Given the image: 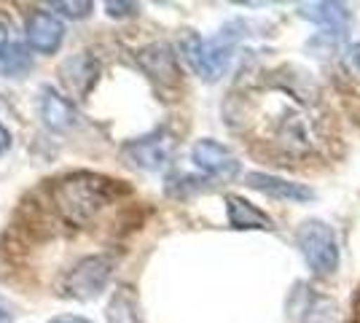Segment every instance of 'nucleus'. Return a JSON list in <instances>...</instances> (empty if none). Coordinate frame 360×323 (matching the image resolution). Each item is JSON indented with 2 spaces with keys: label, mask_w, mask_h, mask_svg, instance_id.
<instances>
[{
  "label": "nucleus",
  "mask_w": 360,
  "mask_h": 323,
  "mask_svg": "<svg viewBox=\"0 0 360 323\" xmlns=\"http://www.w3.org/2000/svg\"><path fill=\"white\" fill-rule=\"evenodd\" d=\"M113 197H116V181L97 172L65 175L51 189V200L60 215L73 227H86Z\"/></svg>",
  "instance_id": "f257e3e1"
},
{
  "label": "nucleus",
  "mask_w": 360,
  "mask_h": 323,
  "mask_svg": "<svg viewBox=\"0 0 360 323\" xmlns=\"http://www.w3.org/2000/svg\"><path fill=\"white\" fill-rule=\"evenodd\" d=\"M237 41H240V32H237V22H234L212 38H202L196 32H188L180 41V51H183V57L191 65L196 76L207 81V84H215L234 60Z\"/></svg>",
  "instance_id": "f03ea898"
},
{
  "label": "nucleus",
  "mask_w": 360,
  "mask_h": 323,
  "mask_svg": "<svg viewBox=\"0 0 360 323\" xmlns=\"http://www.w3.org/2000/svg\"><path fill=\"white\" fill-rule=\"evenodd\" d=\"M296 246H299L304 262L309 267V272L317 277H328L339 267V243H336V232L330 229V224L320 218L304 221L296 232Z\"/></svg>",
  "instance_id": "7ed1b4c3"
},
{
  "label": "nucleus",
  "mask_w": 360,
  "mask_h": 323,
  "mask_svg": "<svg viewBox=\"0 0 360 323\" xmlns=\"http://www.w3.org/2000/svg\"><path fill=\"white\" fill-rule=\"evenodd\" d=\"M110 272H113V262L108 256H86L70 270V275L65 277V293L78 299V302L94 299L105 291Z\"/></svg>",
  "instance_id": "20e7f679"
},
{
  "label": "nucleus",
  "mask_w": 360,
  "mask_h": 323,
  "mask_svg": "<svg viewBox=\"0 0 360 323\" xmlns=\"http://www.w3.org/2000/svg\"><path fill=\"white\" fill-rule=\"evenodd\" d=\"M172 151H175V138L167 129H156V132H150L146 138H137L124 146V156L135 167L148 170V172L167 167L169 159H172Z\"/></svg>",
  "instance_id": "39448f33"
},
{
  "label": "nucleus",
  "mask_w": 360,
  "mask_h": 323,
  "mask_svg": "<svg viewBox=\"0 0 360 323\" xmlns=\"http://www.w3.org/2000/svg\"><path fill=\"white\" fill-rule=\"evenodd\" d=\"M191 159H194V165L202 172H207L218 181H234L242 172L240 159L231 154L226 146H221L218 140L210 138L196 140L194 148H191Z\"/></svg>",
  "instance_id": "423d86ee"
},
{
  "label": "nucleus",
  "mask_w": 360,
  "mask_h": 323,
  "mask_svg": "<svg viewBox=\"0 0 360 323\" xmlns=\"http://www.w3.org/2000/svg\"><path fill=\"white\" fill-rule=\"evenodd\" d=\"M137 62L146 70V76L162 87V89H172L180 84V68L178 54L172 51L169 44H150V46L137 51Z\"/></svg>",
  "instance_id": "0eeeda50"
},
{
  "label": "nucleus",
  "mask_w": 360,
  "mask_h": 323,
  "mask_svg": "<svg viewBox=\"0 0 360 323\" xmlns=\"http://www.w3.org/2000/svg\"><path fill=\"white\" fill-rule=\"evenodd\" d=\"M25 38L27 46L41 51V54H54L62 46L65 38V25L49 11H32L25 25Z\"/></svg>",
  "instance_id": "6e6552de"
},
{
  "label": "nucleus",
  "mask_w": 360,
  "mask_h": 323,
  "mask_svg": "<svg viewBox=\"0 0 360 323\" xmlns=\"http://www.w3.org/2000/svg\"><path fill=\"white\" fill-rule=\"evenodd\" d=\"M97 78H100V62L91 54L68 57L60 68V81L73 97H86L91 92V87L97 84Z\"/></svg>",
  "instance_id": "1a4fd4ad"
},
{
  "label": "nucleus",
  "mask_w": 360,
  "mask_h": 323,
  "mask_svg": "<svg viewBox=\"0 0 360 323\" xmlns=\"http://www.w3.org/2000/svg\"><path fill=\"white\" fill-rule=\"evenodd\" d=\"M245 184L266 194V197H274V200H285V202H309L315 200V191L304 184H293V181H285L280 175H269V172H248L245 175Z\"/></svg>",
  "instance_id": "9d476101"
},
{
  "label": "nucleus",
  "mask_w": 360,
  "mask_h": 323,
  "mask_svg": "<svg viewBox=\"0 0 360 323\" xmlns=\"http://www.w3.org/2000/svg\"><path fill=\"white\" fill-rule=\"evenodd\" d=\"M299 16L312 22L317 27H323V32H333V35H345L349 22H352V11L347 8L345 3H301Z\"/></svg>",
  "instance_id": "9b49d317"
},
{
  "label": "nucleus",
  "mask_w": 360,
  "mask_h": 323,
  "mask_svg": "<svg viewBox=\"0 0 360 323\" xmlns=\"http://www.w3.org/2000/svg\"><path fill=\"white\" fill-rule=\"evenodd\" d=\"M38 110H41V119H44V124L51 132H70L75 124H78V113L70 106V100L62 97L54 87H44L41 89Z\"/></svg>",
  "instance_id": "f8f14e48"
},
{
  "label": "nucleus",
  "mask_w": 360,
  "mask_h": 323,
  "mask_svg": "<svg viewBox=\"0 0 360 323\" xmlns=\"http://www.w3.org/2000/svg\"><path fill=\"white\" fill-rule=\"evenodd\" d=\"M226 215H229V227L237 232L258 229V232H271L274 221L266 215L261 208H255L253 202H248L240 194H226Z\"/></svg>",
  "instance_id": "ddd939ff"
},
{
  "label": "nucleus",
  "mask_w": 360,
  "mask_h": 323,
  "mask_svg": "<svg viewBox=\"0 0 360 323\" xmlns=\"http://www.w3.org/2000/svg\"><path fill=\"white\" fill-rule=\"evenodd\" d=\"M108 323H140V312H137V299L132 289L121 286L119 291L110 296L108 302Z\"/></svg>",
  "instance_id": "4468645a"
},
{
  "label": "nucleus",
  "mask_w": 360,
  "mask_h": 323,
  "mask_svg": "<svg viewBox=\"0 0 360 323\" xmlns=\"http://www.w3.org/2000/svg\"><path fill=\"white\" fill-rule=\"evenodd\" d=\"M30 68H32L30 51L25 46H11L8 51H3V57H0V70L11 78L25 76Z\"/></svg>",
  "instance_id": "2eb2a0df"
},
{
  "label": "nucleus",
  "mask_w": 360,
  "mask_h": 323,
  "mask_svg": "<svg viewBox=\"0 0 360 323\" xmlns=\"http://www.w3.org/2000/svg\"><path fill=\"white\" fill-rule=\"evenodd\" d=\"M49 8H54L57 14H62L65 19H84V16L91 14V6L89 0H51L49 3Z\"/></svg>",
  "instance_id": "dca6fc26"
},
{
  "label": "nucleus",
  "mask_w": 360,
  "mask_h": 323,
  "mask_svg": "<svg viewBox=\"0 0 360 323\" xmlns=\"http://www.w3.org/2000/svg\"><path fill=\"white\" fill-rule=\"evenodd\" d=\"M342 65H345L347 76L360 81V44H352V46L345 49V54H342Z\"/></svg>",
  "instance_id": "f3484780"
},
{
  "label": "nucleus",
  "mask_w": 360,
  "mask_h": 323,
  "mask_svg": "<svg viewBox=\"0 0 360 323\" xmlns=\"http://www.w3.org/2000/svg\"><path fill=\"white\" fill-rule=\"evenodd\" d=\"M105 11H108V16H113V19H124V16L135 14L137 3H116V0H110V3H105Z\"/></svg>",
  "instance_id": "a211bd4d"
},
{
  "label": "nucleus",
  "mask_w": 360,
  "mask_h": 323,
  "mask_svg": "<svg viewBox=\"0 0 360 323\" xmlns=\"http://www.w3.org/2000/svg\"><path fill=\"white\" fill-rule=\"evenodd\" d=\"M8 148H11V132H8V129L0 124V156L6 154Z\"/></svg>",
  "instance_id": "6ab92c4d"
},
{
  "label": "nucleus",
  "mask_w": 360,
  "mask_h": 323,
  "mask_svg": "<svg viewBox=\"0 0 360 323\" xmlns=\"http://www.w3.org/2000/svg\"><path fill=\"white\" fill-rule=\"evenodd\" d=\"M0 323H14V312L3 299H0Z\"/></svg>",
  "instance_id": "aec40b11"
},
{
  "label": "nucleus",
  "mask_w": 360,
  "mask_h": 323,
  "mask_svg": "<svg viewBox=\"0 0 360 323\" xmlns=\"http://www.w3.org/2000/svg\"><path fill=\"white\" fill-rule=\"evenodd\" d=\"M49 323H91L86 318H78V315H57V318H51Z\"/></svg>",
  "instance_id": "412c9836"
},
{
  "label": "nucleus",
  "mask_w": 360,
  "mask_h": 323,
  "mask_svg": "<svg viewBox=\"0 0 360 323\" xmlns=\"http://www.w3.org/2000/svg\"><path fill=\"white\" fill-rule=\"evenodd\" d=\"M6 49H8V27L0 22V57H3Z\"/></svg>",
  "instance_id": "4be33fe9"
}]
</instances>
